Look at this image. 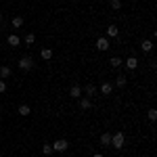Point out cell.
<instances>
[{
  "label": "cell",
  "instance_id": "1",
  "mask_svg": "<svg viewBox=\"0 0 157 157\" xmlns=\"http://www.w3.org/2000/svg\"><path fill=\"white\" fill-rule=\"evenodd\" d=\"M124 143H126V134L124 132H115V134H111V147L113 149H124Z\"/></svg>",
  "mask_w": 157,
  "mask_h": 157
},
{
  "label": "cell",
  "instance_id": "2",
  "mask_svg": "<svg viewBox=\"0 0 157 157\" xmlns=\"http://www.w3.org/2000/svg\"><path fill=\"white\" fill-rule=\"evenodd\" d=\"M67 149H69V143H67L65 138H59V140H55V143H52V151L63 153V151H67Z\"/></svg>",
  "mask_w": 157,
  "mask_h": 157
},
{
  "label": "cell",
  "instance_id": "3",
  "mask_svg": "<svg viewBox=\"0 0 157 157\" xmlns=\"http://www.w3.org/2000/svg\"><path fill=\"white\" fill-rule=\"evenodd\" d=\"M32 67H34V59H32V57H21V61H19V69L29 71Z\"/></svg>",
  "mask_w": 157,
  "mask_h": 157
},
{
  "label": "cell",
  "instance_id": "4",
  "mask_svg": "<svg viewBox=\"0 0 157 157\" xmlns=\"http://www.w3.org/2000/svg\"><path fill=\"white\" fill-rule=\"evenodd\" d=\"M78 101H80V109H84V111H88V109L92 107V98L90 97H80Z\"/></svg>",
  "mask_w": 157,
  "mask_h": 157
},
{
  "label": "cell",
  "instance_id": "5",
  "mask_svg": "<svg viewBox=\"0 0 157 157\" xmlns=\"http://www.w3.org/2000/svg\"><path fill=\"white\" fill-rule=\"evenodd\" d=\"M101 145L111 149V132H103L101 134Z\"/></svg>",
  "mask_w": 157,
  "mask_h": 157
},
{
  "label": "cell",
  "instance_id": "6",
  "mask_svg": "<svg viewBox=\"0 0 157 157\" xmlns=\"http://www.w3.org/2000/svg\"><path fill=\"white\" fill-rule=\"evenodd\" d=\"M111 44H109V38H98L97 40V48L98 50H107Z\"/></svg>",
  "mask_w": 157,
  "mask_h": 157
},
{
  "label": "cell",
  "instance_id": "7",
  "mask_svg": "<svg viewBox=\"0 0 157 157\" xmlns=\"http://www.w3.org/2000/svg\"><path fill=\"white\" fill-rule=\"evenodd\" d=\"M69 97H73V98H80V97H82V88H80L78 84H73L71 88H69Z\"/></svg>",
  "mask_w": 157,
  "mask_h": 157
},
{
  "label": "cell",
  "instance_id": "8",
  "mask_svg": "<svg viewBox=\"0 0 157 157\" xmlns=\"http://www.w3.org/2000/svg\"><path fill=\"white\" fill-rule=\"evenodd\" d=\"M117 34H120L117 25H109V27H107V36H105V38H117Z\"/></svg>",
  "mask_w": 157,
  "mask_h": 157
},
{
  "label": "cell",
  "instance_id": "9",
  "mask_svg": "<svg viewBox=\"0 0 157 157\" xmlns=\"http://www.w3.org/2000/svg\"><path fill=\"white\" fill-rule=\"evenodd\" d=\"M84 92H86V97H94V94H97V86L94 84H86Z\"/></svg>",
  "mask_w": 157,
  "mask_h": 157
},
{
  "label": "cell",
  "instance_id": "10",
  "mask_svg": "<svg viewBox=\"0 0 157 157\" xmlns=\"http://www.w3.org/2000/svg\"><path fill=\"white\" fill-rule=\"evenodd\" d=\"M111 90H113V84H111V82H105V84L101 86V92H103L105 97H109V94H111Z\"/></svg>",
  "mask_w": 157,
  "mask_h": 157
},
{
  "label": "cell",
  "instance_id": "11",
  "mask_svg": "<svg viewBox=\"0 0 157 157\" xmlns=\"http://www.w3.org/2000/svg\"><path fill=\"white\" fill-rule=\"evenodd\" d=\"M6 78H11V67L2 65V67H0V80H6Z\"/></svg>",
  "mask_w": 157,
  "mask_h": 157
},
{
  "label": "cell",
  "instance_id": "12",
  "mask_svg": "<svg viewBox=\"0 0 157 157\" xmlns=\"http://www.w3.org/2000/svg\"><path fill=\"white\" fill-rule=\"evenodd\" d=\"M6 42H9L11 46H19V44H21V40H19V36H15V34H11V36L6 38Z\"/></svg>",
  "mask_w": 157,
  "mask_h": 157
},
{
  "label": "cell",
  "instance_id": "13",
  "mask_svg": "<svg viewBox=\"0 0 157 157\" xmlns=\"http://www.w3.org/2000/svg\"><path fill=\"white\" fill-rule=\"evenodd\" d=\"M140 48H143V52H151V50H153V42H151V40H143Z\"/></svg>",
  "mask_w": 157,
  "mask_h": 157
},
{
  "label": "cell",
  "instance_id": "14",
  "mask_svg": "<svg viewBox=\"0 0 157 157\" xmlns=\"http://www.w3.org/2000/svg\"><path fill=\"white\" fill-rule=\"evenodd\" d=\"M126 67H128V69H136V67H138V59H136V57H130V59L126 61Z\"/></svg>",
  "mask_w": 157,
  "mask_h": 157
},
{
  "label": "cell",
  "instance_id": "15",
  "mask_svg": "<svg viewBox=\"0 0 157 157\" xmlns=\"http://www.w3.org/2000/svg\"><path fill=\"white\" fill-rule=\"evenodd\" d=\"M32 113V109H29V105H19V115H23V117H27Z\"/></svg>",
  "mask_w": 157,
  "mask_h": 157
},
{
  "label": "cell",
  "instance_id": "16",
  "mask_svg": "<svg viewBox=\"0 0 157 157\" xmlns=\"http://www.w3.org/2000/svg\"><path fill=\"white\" fill-rule=\"evenodd\" d=\"M40 57H42L44 61L52 59V50H50V48H42V52H40Z\"/></svg>",
  "mask_w": 157,
  "mask_h": 157
},
{
  "label": "cell",
  "instance_id": "17",
  "mask_svg": "<svg viewBox=\"0 0 157 157\" xmlns=\"http://www.w3.org/2000/svg\"><path fill=\"white\" fill-rule=\"evenodd\" d=\"M13 27H21V25H23V17H19V15H17V17H13Z\"/></svg>",
  "mask_w": 157,
  "mask_h": 157
},
{
  "label": "cell",
  "instance_id": "18",
  "mask_svg": "<svg viewBox=\"0 0 157 157\" xmlns=\"http://www.w3.org/2000/svg\"><path fill=\"white\" fill-rule=\"evenodd\" d=\"M109 63H111V67H113V69H117V67L121 65V59H120V57H111Z\"/></svg>",
  "mask_w": 157,
  "mask_h": 157
},
{
  "label": "cell",
  "instance_id": "19",
  "mask_svg": "<svg viewBox=\"0 0 157 157\" xmlns=\"http://www.w3.org/2000/svg\"><path fill=\"white\" fill-rule=\"evenodd\" d=\"M126 82H128V80H126V75H117V78H115V84L120 86V88H124Z\"/></svg>",
  "mask_w": 157,
  "mask_h": 157
},
{
  "label": "cell",
  "instance_id": "20",
  "mask_svg": "<svg viewBox=\"0 0 157 157\" xmlns=\"http://www.w3.org/2000/svg\"><path fill=\"white\" fill-rule=\"evenodd\" d=\"M23 42L25 44H34V42H36V36H34V34H27V36L23 38Z\"/></svg>",
  "mask_w": 157,
  "mask_h": 157
},
{
  "label": "cell",
  "instance_id": "21",
  "mask_svg": "<svg viewBox=\"0 0 157 157\" xmlns=\"http://www.w3.org/2000/svg\"><path fill=\"white\" fill-rule=\"evenodd\" d=\"M42 153H44V155H50V153H52V145L44 143V147H42Z\"/></svg>",
  "mask_w": 157,
  "mask_h": 157
},
{
  "label": "cell",
  "instance_id": "22",
  "mask_svg": "<svg viewBox=\"0 0 157 157\" xmlns=\"http://www.w3.org/2000/svg\"><path fill=\"white\" fill-rule=\"evenodd\" d=\"M111 9H113V11H120L121 9V0H111Z\"/></svg>",
  "mask_w": 157,
  "mask_h": 157
},
{
  "label": "cell",
  "instance_id": "23",
  "mask_svg": "<svg viewBox=\"0 0 157 157\" xmlns=\"http://www.w3.org/2000/svg\"><path fill=\"white\" fill-rule=\"evenodd\" d=\"M149 120H151V121L157 120V109H149Z\"/></svg>",
  "mask_w": 157,
  "mask_h": 157
},
{
  "label": "cell",
  "instance_id": "24",
  "mask_svg": "<svg viewBox=\"0 0 157 157\" xmlns=\"http://www.w3.org/2000/svg\"><path fill=\"white\" fill-rule=\"evenodd\" d=\"M4 90H6V82H4V80H0V92H4Z\"/></svg>",
  "mask_w": 157,
  "mask_h": 157
},
{
  "label": "cell",
  "instance_id": "25",
  "mask_svg": "<svg viewBox=\"0 0 157 157\" xmlns=\"http://www.w3.org/2000/svg\"><path fill=\"white\" fill-rule=\"evenodd\" d=\"M92 157H103V155H101V153H94V155H92Z\"/></svg>",
  "mask_w": 157,
  "mask_h": 157
},
{
  "label": "cell",
  "instance_id": "26",
  "mask_svg": "<svg viewBox=\"0 0 157 157\" xmlns=\"http://www.w3.org/2000/svg\"><path fill=\"white\" fill-rule=\"evenodd\" d=\"M0 21H2V13H0Z\"/></svg>",
  "mask_w": 157,
  "mask_h": 157
}]
</instances>
